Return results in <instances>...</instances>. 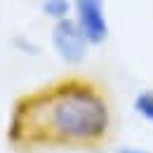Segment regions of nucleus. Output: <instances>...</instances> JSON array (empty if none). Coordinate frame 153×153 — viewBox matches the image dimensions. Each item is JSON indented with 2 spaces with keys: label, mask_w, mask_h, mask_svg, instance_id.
I'll list each match as a JSON object with an SVG mask.
<instances>
[{
  "label": "nucleus",
  "mask_w": 153,
  "mask_h": 153,
  "mask_svg": "<svg viewBox=\"0 0 153 153\" xmlns=\"http://www.w3.org/2000/svg\"><path fill=\"white\" fill-rule=\"evenodd\" d=\"M113 125L111 104L94 80L66 76L14 99L5 139L12 149H99Z\"/></svg>",
  "instance_id": "f257e3e1"
},
{
  "label": "nucleus",
  "mask_w": 153,
  "mask_h": 153,
  "mask_svg": "<svg viewBox=\"0 0 153 153\" xmlns=\"http://www.w3.org/2000/svg\"><path fill=\"white\" fill-rule=\"evenodd\" d=\"M50 47L52 52L57 54V59L66 66H80L90 50H92V42L87 40V36L82 33V28L78 26V21L73 17H66V19L52 21V28H50Z\"/></svg>",
  "instance_id": "f03ea898"
},
{
  "label": "nucleus",
  "mask_w": 153,
  "mask_h": 153,
  "mask_svg": "<svg viewBox=\"0 0 153 153\" xmlns=\"http://www.w3.org/2000/svg\"><path fill=\"white\" fill-rule=\"evenodd\" d=\"M73 19L92 42V47L104 45L111 36V24L106 17L104 0H73Z\"/></svg>",
  "instance_id": "7ed1b4c3"
},
{
  "label": "nucleus",
  "mask_w": 153,
  "mask_h": 153,
  "mask_svg": "<svg viewBox=\"0 0 153 153\" xmlns=\"http://www.w3.org/2000/svg\"><path fill=\"white\" fill-rule=\"evenodd\" d=\"M40 12L50 21L73 17V0H40Z\"/></svg>",
  "instance_id": "20e7f679"
},
{
  "label": "nucleus",
  "mask_w": 153,
  "mask_h": 153,
  "mask_svg": "<svg viewBox=\"0 0 153 153\" xmlns=\"http://www.w3.org/2000/svg\"><path fill=\"white\" fill-rule=\"evenodd\" d=\"M132 111L144 123H153V87H146V90H141V92L134 94Z\"/></svg>",
  "instance_id": "39448f33"
},
{
  "label": "nucleus",
  "mask_w": 153,
  "mask_h": 153,
  "mask_svg": "<svg viewBox=\"0 0 153 153\" xmlns=\"http://www.w3.org/2000/svg\"><path fill=\"white\" fill-rule=\"evenodd\" d=\"M10 42H12V50H14L17 54H21V57H26V59H36V57L42 54V47H40L31 36H26V33H17V36H12Z\"/></svg>",
  "instance_id": "423d86ee"
},
{
  "label": "nucleus",
  "mask_w": 153,
  "mask_h": 153,
  "mask_svg": "<svg viewBox=\"0 0 153 153\" xmlns=\"http://www.w3.org/2000/svg\"><path fill=\"white\" fill-rule=\"evenodd\" d=\"M115 153H151L149 149H144V146H139V144H123V146H118Z\"/></svg>",
  "instance_id": "0eeeda50"
},
{
  "label": "nucleus",
  "mask_w": 153,
  "mask_h": 153,
  "mask_svg": "<svg viewBox=\"0 0 153 153\" xmlns=\"http://www.w3.org/2000/svg\"><path fill=\"white\" fill-rule=\"evenodd\" d=\"M90 153H115V151H104V149L99 146V149H92V151H90Z\"/></svg>",
  "instance_id": "6e6552de"
}]
</instances>
